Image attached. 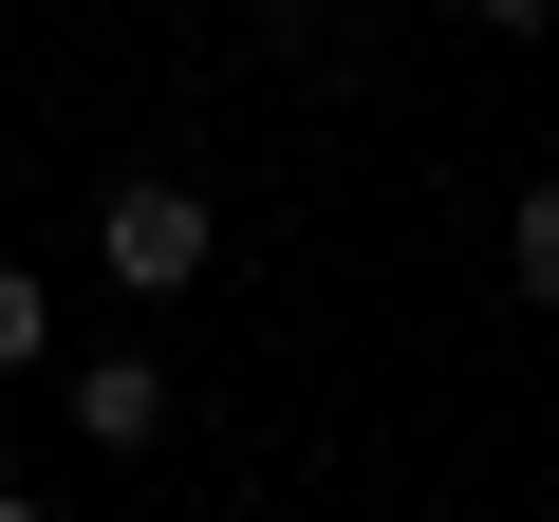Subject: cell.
I'll return each mask as SVG.
<instances>
[{"label":"cell","mask_w":559,"mask_h":522,"mask_svg":"<svg viewBox=\"0 0 559 522\" xmlns=\"http://www.w3.org/2000/svg\"><path fill=\"white\" fill-rule=\"evenodd\" d=\"M94 261H112L131 299H187L205 261H224V224H205V187H187V168H131V187L94 205Z\"/></svg>","instance_id":"obj_1"},{"label":"cell","mask_w":559,"mask_h":522,"mask_svg":"<svg viewBox=\"0 0 559 522\" xmlns=\"http://www.w3.org/2000/svg\"><path fill=\"white\" fill-rule=\"evenodd\" d=\"M57 411H75V448H150V429H168V373H150V355H94Z\"/></svg>","instance_id":"obj_2"},{"label":"cell","mask_w":559,"mask_h":522,"mask_svg":"<svg viewBox=\"0 0 559 522\" xmlns=\"http://www.w3.org/2000/svg\"><path fill=\"white\" fill-rule=\"evenodd\" d=\"M503 281H522V299H540V318H559V168H540V187H522V205H503Z\"/></svg>","instance_id":"obj_3"},{"label":"cell","mask_w":559,"mask_h":522,"mask_svg":"<svg viewBox=\"0 0 559 522\" xmlns=\"http://www.w3.org/2000/svg\"><path fill=\"white\" fill-rule=\"evenodd\" d=\"M57 355V281H38V261H0V373H38Z\"/></svg>","instance_id":"obj_4"},{"label":"cell","mask_w":559,"mask_h":522,"mask_svg":"<svg viewBox=\"0 0 559 522\" xmlns=\"http://www.w3.org/2000/svg\"><path fill=\"white\" fill-rule=\"evenodd\" d=\"M466 20H503V38H540V20H559V0H466Z\"/></svg>","instance_id":"obj_5"},{"label":"cell","mask_w":559,"mask_h":522,"mask_svg":"<svg viewBox=\"0 0 559 522\" xmlns=\"http://www.w3.org/2000/svg\"><path fill=\"white\" fill-rule=\"evenodd\" d=\"M0 522H57V503H20V485H0Z\"/></svg>","instance_id":"obj_6"}]
</instances>
